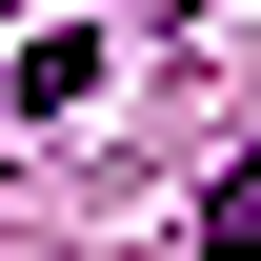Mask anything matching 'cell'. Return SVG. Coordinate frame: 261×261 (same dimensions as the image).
Instances as JSON below:
<instances>
[{
    "label": "cell",
    "instance_id": "6da1fadb",
    "mask_svg": "<svg viewBox=\"0 0 261 261\" xmlns=\"http://www.w3.org/2000/svg\"><path fill=\"white\" fill-rule=\"evenodd\" d=\"M201 261H261V161H241L221 201H201Z\"/></svg>",
    "mask_w": 261,
    "mask_h": 261
}]
</instances>
